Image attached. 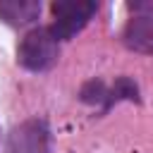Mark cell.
<instances>
[{
    "label": "cell",
    "mask_w": 153,
    "mask_h": 153,
    "mask_svg": "<svg viewBox=\"0 0 153 153\" xmlns=\"http://www.w3.org/2000/svg\"><path fill=\"white\" fill-rule=\"evenodd\" d=\"M122 41L134 53L153 55V14H139L129 19L122 31Z\"/></svg>",
    "instance_id": "4"
},
{
    "label": "cell",
    "mask_w": 153,
    "mask_h": 153,
    "mask_svg": "<svg viewBox=\"0 0 153 153\" xmlns=\"http://www.w3.org/2000/svg\"><path fill=\"white\" fill-rule=\"evenodd\" d=\"M105 93H108V91H105L103 81H88V84L81 88L79 96H81L84 103H93V105H96V103H105Z\"/></svg>",
    "instance_id": "7"
},
{
    "label": "cell",
    "mask_w": 153,
    "mask_h": 153,
    "mask_svg": "<svg viewBox=\"0 0 153 153\" xmlns=\"http://www.w3.org/2000/svg\"><path fill=\"white\" fill-rule=\"evenodd\" d=\"M96 10H98V5L91 0H60V2H55L53 5L55 22L50 26V33L55 36V41L72 38L91 22Z\"/></svg>",
    "instance_id": "1"
},
{
    "label": "cell",
    "mask_w": 153,
    "mask_h": 153,
    "mask_svg": "<svg viewBox=\"0 0 153 153\" xmlns=\"http://www.w3.org/2000/svg\"><path fill=\"white\" fill-rule=\"evenodd\" d=\"M17 60L22 67L31 72H43L57 60V41L50 29H33L29 31L17 50Z\"/></svg>",
    "instance_id": "2"
},
{
    "label": "cell",
    "mask_w": 153,
    "mask_h": 153,
    "mask_svg": "<svg viewBox=\"0 0 153 153\" xmlns=\"http://www.w3.org/2000/svg\"><path fill=\"white\" fill-rule=\"evenodd\" d=\"M41 14V2L36 0H2L0 2V19L12 26L31 24Z\"/></svg>",
    "instance_id": "5"
},
{
    "label": "cell",
    "mask_w": 153,
    "mask_h": 153,
    "mask_svg": "<svg viewBox=\"0 0 153 153\" xmlns=\"http://www.w3.org/2000/svg\"><path fill=\"white\" fill-rule=\"evenodd\" d=\"M136 96H139L136 84H134L131 79H127V76H120V79L115 81V86H112V88L105 93L103 110L112 108V103H120V100H136Z\"/></svg>",
    "instance_id": "6"
},
{
    "label": "cell",
    "mask_w": 153,
    "mask_h": 153,
    "mask_svg": "<svg viewBox=\"0 0 153 153\" xmlns=\"http://www.w3.org/2000/svg\"><path fill=\"white\" fill-rule=\"evenodd\" d=\"M131 10H139V12H153V2H131Z\"/></svg>",
    "instance_id": "8"
},
{
    "label": "cell",
    "mask_w": 153,
    "mask_h": 153,
    "mask_svg": "<svg viewBox=\"0 0 153 153\" xmlns=\"http://www.w3.org/2000/svg\"><path fill=\"white\" fill-rule=\"evenodd\" d=\"M7 153H50V129L43 120H26L10 131Z\"/></svg>",
    "instance_id": "3"
}]
</instances>
